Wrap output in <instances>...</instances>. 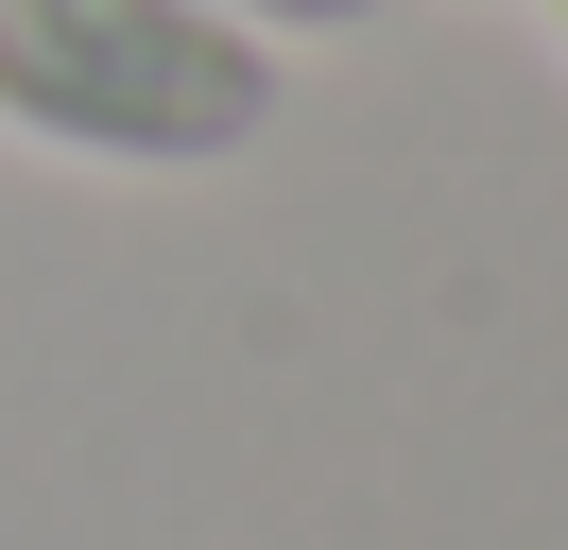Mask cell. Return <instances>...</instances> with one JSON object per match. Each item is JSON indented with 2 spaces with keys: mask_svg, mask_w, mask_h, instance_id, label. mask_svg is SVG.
<instances>
[{
  "mask_svg": "<svg viewBox=\"0 0 568 550\" xmlns=\"http://www.w3.org/2000/svg\"><path fill=\"white\" fill-rule=\"evenodd\" d=\"M0 138L87 172H224L276 138V34L224 0H0Z\"/></svg>",
  "mask_w": 568,
  "mask_h": 550,
  "instance_id": "obj_1",
  "label": "cell"
},
{
  "mask_svg": "<svg viewBox=\"0 0 568 550\" xmlns=\"http://www.w3.org/2000/svg\"><path fill=\"white\" fill-rule=\"evenodd\" d=\"M224 18H242V34H362L379 0H224Z\"/></svg>",
  "mask_w": 568,
  "mask_h": 550,
  "instance_id": "obj_2",
  "label": "cell"
},
{
  "mask_svg": "<svg viewBox=\"0 0 568 550\" xmlns=\"http://www.w3.org/2000/svg\"><path fill=\"white\" fill-rule=\"evenodd\" d=\"M551 34H568V0H551Z\"/></svg>",
  "mask_w": 568,
  "mask_h": 550,
  "instance_id": "obj_3",
  "label": "cell"
}]
</instances>
